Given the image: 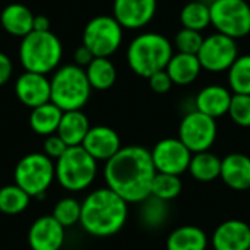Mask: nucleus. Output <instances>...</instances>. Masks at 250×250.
Returning <instances> with one entry per match:
<instances>
[{"mask_svg": "<svg viewBox=\"0 0 250 250\" xmlns=\"http://www.w3.org/2000/svg\"><path fill=\"white\" fill-rule=\"evenodd\" d=\"M155 174L151 151L141 145L122 146L104 167L107 188L127 204H142L151 196Z\"/></svg>", "mask_w": 250, "mask_h": 250, "instance_id": "f257e3e1", "label": "nucleus"}, {"mask_svg": "<svg viewBox=\"0 0 250 250\" xmlns=\"http://www.w3.org/2000/svg\"><path fill=\"white\" fill-rule=\"evenodd\" d=\"M129 214V204L108 188L92 190L81 202L82 229L95 237H108L119 233Z\"/></svg>", "mask_w": 250, "mask_h": 250, "instance_id": "f03ea898", "label": "nucleus"}, {"mask_svg": "<svg viewBox=\"0 0 250 250\" xmlns=\"http://www.w3.org/2000/svg\"><path fill=\"white\" fill-rule=\"evenodd\" d=\"M174 51L167 37L158 32H145L135 37L126 51L127 64L141 78H149L166 70Z\"/></svg>", "mask_w": 250, "mask_h": 250, "instance_id": "7ed1b4c3", "label": "nucleus"}, {"mask_svg": "<svg viewBox=\"0 0 250 250\" xmlns=\"http://www.w3.org/2000/svg\"><path fill=\"white\" fill-rule=\"evenodd\" d=\"M63 57V45L51 31H32L21 38L19 60L26 72L47 75L56 70Z\"/></svg>", "mask_w": 250, "mask_h": 250, "instance_id": "20e7f679", "label": "nucleus"}, {"mask_svg": "<svg viewBox=\"0 0 250 250\" xmlns=\"http://www.w3.org/2000/svg\"><path fill=\"white\" fill-rule=\"evenodd\" d=\"M50 101L62 111L82 110L92 91L85 69L78 64H64L57 67L50 79Z\"/></svg>", "mask_w": 250, "mask_h": 250, "instance_id": "39448f33", "label": "nucleus"}, {"mask_svg": "<svg viewBox=\"0 0 250 250\" xmlns=\"http://www.w3.org/2000/svg\"><path fill=\"white\" fill-rule=\"evenodd\" d=\"M56 179L69 192L88 189L97 177V161L79 145L69 146L56 161Z\"/></svg>", "mask_w": 250, "mask_h": 250, "instance_id": "423d86ee", "label": "nucleus"}, {"mask_svg": "<svg viewBox=\"0 0 250 250\" xmlns=\"http://www.w3.org/2000/svg\"><path fill=\"white\" fill-rule=\"evenodd\" d=\"M13 177L15 185L31 198H42L56 179V166L42 152H32L19 160Z\"/></svg>", "mask_w": 250, "mask_h": 250, "instance_id": "0eeeda50", "label": "nucleus"}, {"mask_svg": "<svg viewBox=\"0 0 250 250\" xmlns=\"http://www.w3.org/2000/svg\"><path fill=\"white\" fill-rule=\"evenodd\" d=\"M123 41V26L114 16L100 15L92 18L82 34V44L91 50L95 57L113 56Z\"/></svg>", "mask_w": 250, "mask_h": 250, "instance_id": "6e6552de", "label": "nucleus"}, {"mask_svg": "<svg viewBox=\"0 0 250 250\" xmlns=\"http://www.w3.org/2000/svg\"><path fill=\"white\" fill-rule=\"evenodd\" d=\"M211 25L233 40L250 34V4L246 0H217L211 3Z\"/></svg>", "mask_w": 250, "mask_h": 250, "instance_id": "1a4fd4ad", "label": "nucleus"}, {"mask_svg": "<svg viewBox=\"0 0 250 250\" xmlns=\"http://www.w3.org/2000/svg\"><path fill=\"white\" fill-rule=\"evenodd\" d=\"M217 135L218 127L215 119L198 110L189 111L179 126V139L192 154L209 151L217 141Z\"/></svg>", "mask_w": 250, "mask_h": 250, "instance_id": "9d476101", "label": "nucleus"}, {"mask_svg": "<svg viewBox=\"0 0 250 250\" xmlns=\"http://www.w3.org/2000/svg\"><path fill=\"white\" fill-rule=\"evenodd\" d=\"M239 57V47L236 40L215 32L204 38L198 59L204 70L212 73L227 72Z\"/></svg>", "mask_w": 250, "mask_h": 250, "instance_id": "9b49d317", "label": "nucleus"}, {"mask_svg": "<svg viewBox=\"0 0 250 250\" xmlns=\"http://www.w3.org/2000/svg\"><path fill=\"white\" fill-rule=\"evenodd\" d=\"M192 152L179 138H166L151 149L152 163L157 173L182 176L189 170Z\"/></svg>", "mask_w": 250, "mask_h": 250, "instance_id": "f8f14e48", "label": "nucleus"}, {"mask_svg": "<svg viewBox=\"0 0 250 250\" xmlns=\"http://www.w3.org/2000/svg\"><path fill=\"white\" fill-rule=\"evenodd\" d=\"M157 0H114L113 16L123 29H141L157 13Z\"/></svg>", "mask_w": 250, "mask_h": 250, "instance_id": "ddd939ff", "label": "nucleus"}, {"mask_svg": "<svg viewBox=\"0 0 250 250\" xmlns=\"http://www.w3.org/2000/svg\"><path fill=\"white\" fill-rule=\"evenodd\" d=\"M15 94L16 98L31 110L40 107L51 100L50 79H47L45 75L25 70L15 82Z\"/></svg>", "mask_w": 250, "mask_h": 250, "instance_id": "4468645a", "label": "nucleus"}, {"mask_svg": "<svg viewBox=\"0 0 250 250\" xmlns=\"http://www.w3.org/2000/svg\"><path fill=\"white\" fill-rule=\"evenodd\" d=\"M64 242V227L53 215L37 218L28 231L31 250H60Z\"/></svg>", "mask_w": 250, "mask_h": 250, "instance_id": "2eb2a0df", "label": "nucleus"}, {"mask_svg": "<svg viewBox=\"0 0 250 250\" xmlns=\"http://www.w3.org/2000/svg\"><path fill=\"white\" fill-rule=\"evenodd\" d=\"M97 163H107L122 149L119 133L108 126H92L81 145Z\"/></svg>", "mask_w": 250, "mask_h": 250, "instance_id": "dca6fc26", "label": "nucleus"}, {"mask_svg": "<svg viewBox=\"0 0 250 250\" xmlns=\"http://www.w3.org/2000/svg\"><path fill=\"white\" fill-rule=\"evenodd\" d=\"M211 245L214 250H249V223L242 220H227L221 223L211 237Z\"/></svg>", "mask_w": 250, "mask_h": 250, "instance_id": "f3484780", "label": "nucleus"}, {"mask_svg": "<svg viewBox=\"0 0 250 250\" xmlns=\"http://www.w3.org/2000/svg\"><path fill=\"white\" fill-rule=\"evenodd\" d=\"M220 179L233 190L245 192L250 189V157L242 152H233L223 158Z\"/></svg>", "mask_w": 250, "mask_h": 250, "instance_id": "a211bd4d", "label": "nucleus"}, {"mask_svg": "<svg viewBox=\"0 0 250 250\" xmlns=\"http://www.w3.org/2000/svg\"><path fill=\"white\" fill-rule=\"evenodd\" d=\"M231 98L233 94L226 86L208 85L198 92L195 98V110L217 120L218 117L229 114Z\"/></svg>", "mask_w": 250, "mask_h": 250, "instance_id": "6ab92c4d", "label": "nucleus"}, {"mask_svg": "<svg viewBox=\"0 0 250 250\" xmlns=\"http://www.w3.org/2000/svg\"><path fill=\"white\" fill-rule=\"evenodd\" d=\"M34 13L29 7L22 3H10L7 4L0 13V23L1 28L13 35L23 38L29 32H32L34 26Z\"/></svg>", "mask_w": 250, "mask_h": 250, "instance_id": "aec40b11", "label": "nucleus"}, {"mask_svg": "<svg viewBox=\"0 0 250 250\" xmlns=\"http://www.w3.org/2000/svg\"><path fill=\"white\" fill-rule=\"evenodd\" d=\"M89 129V120L82 110L63 111L57 135L64 141L67 146H79L82 145Z\"/></svg>", "mask_w": 250, "mask_h": 250, "instance_id": "412c9836", "label": "nucleus"}, {"mask_svg": "<svg viewBox=\"0 0 250 250\" xmlns=\"http://www.w3.org/2000/svg\"><path fill=\"white\" fill-rule=\"evenodd\" d=\"M166 70L174 85L186 86L198 79L202 66L196 54L174 53Z\"/></svg>", "mask_w": 250, "mask_h": 250, "instance_id": "4be33fe9", "label": "nucleus"}, {"mask_svg": "<svg viewBox=\"0 0 250 250\" xmlns=\"http://www.w3.org/2000/svg\"><path fill=\"white\" fill-rule=\"evenodd\" d=\"M209 239L207 233L196 226H182L173 230L167 239V250H207Z\"/></svg>", "mask_w": 250, "mask_h": 250, "instance_id": "5701e85b", "label": "nucleus"}, {"mask_svg": "<svg viewBox=\"0 0 250 250\" xmlns=\"http://www.w3.org/2000/svg\"><path fill=\"white\" fill-rule=\"evenodd\" d=\"M62 116H63V111L50 101L31 110L29 126L37 135L45 138V136L57 133Z\"/></svg>", "mask_w": 250, "mask_h": 250, "instance_id": "b1692460", "label": "nucleus"}, {"mask_svg": "<svg viewBox=\"0 0 250 250\" xmlns=\"http://www.w3.org/2000/svg\"><path fill=\"white\" fill-rule=\"evenodd\" d=\"M221 158L211 151L198 152L192 155L189 164V174L201 183H211L220 179L221 174Z\"/></svg>", "mask_w": 250, "mask_h": 250, "instance_id": "393cba45", "label": "nucleus"}, {"mask_svg": "<svg viewBox=\"0 0 250 250\" xmlns=\"http://www.w3.org/2000/svg\"><path fill=\"white\" fill-rule=\"evenodd\" d=\"M86 78L92 89L105 91L110 89L117 79V70L108 57H95L85 67Z\"/></svg>", "mask_w": 250, "mask_h": 250, "instance_id": "a878e982", "label": "nucleus"}, {"mask_svg": "<svg viewBox=\"0 0 250 250\" xmlns=\"http://www.w3.org/2000/svg\"><path fill=\"white\" fill-rule=\"evenodd\" d=\"M180 22L183 28L202 32L211 25V4L204 0H193L180 10Z\"/></svg>", "mask_w": 250, "mask_h": 250, "instance_id": "bb28decb", "label": "nucleus"}, {"mask_svg": "<svg viewBox=\"0 0 250 250\" xmlns=\"http://www.w3.org/2000/svg\"><path fill=\"white\" fill-rule=\"evenodd\" d=\"M31 202V196L18 185H7L0 189V212L18 215L23 212Z\"/></svg>", "mask_w": 250, "mask_h": 250, "instance_id": "cd10ccee", "label": "nucleus"}, {"mask_svg": "<svg viewBox=\"0 0 250 250\" xmlns=\"http://www.w3.org/2000/svg\"><path fill=\"white\" fill-rule=\"evenodd\" d=\"M182 190H183V183L180 176L157 173L152 180L151 196L164 202H171L180 196Z\"/></svg>", "mask_w": 250, "mask_h": 250, "instance_id": "c85d7f7f", "label": "nucleus"}, {"mask_svg": "<svg viewBox=\"0 0 250 250\" xmlns=\"http://www.w3.org/2000/svg\"><path fill=\"white\" fill-rule=\"evenodd\" d=\"M229 72V85L233 94L250 95V54L236 59Z\"/></svg>", "mask_w": 250, "mask_h": 250, "instance_id": "c756f323", "label": "nucleus"}, {"mask_svg": "<svg viewBox=\"0 0 250 250\" xmlns=\"http://www.w3.org/2000/svg\"><path fill=\"white\" fill-rule=\"evenodd\" d=\"M51 215L64 229L73 227L81 221V202L75 198H63L54 205Z\"/></svg>", "mask_w": 250, "mask_h": 250, "instance_id": "7c9ffc66", "label": "nucleus"}, {"mask_svg": "<svg viewBox=\"0 0 250 250\" xmlns=\"http://www.w3.org/2000/svg\"><path fill=\"white\" fill-rule=\"evenodd\" d=\"M167 204L164 201H160L157 198L149 196L142 202V209H141V218L144 224H146L151 229H158L164 224L168 215Z\"/></svg>", "mask_w": 250, "mask_h": 250, "instance_id": "2f4dec72", "label": "nucleus"}, {"mask_svg": "<svg viewBox=\"0 0 250 250\" xmlns=\"http://www.w3.org/2000/svg\"><path fill=\"white\" fill-rule=\"evenodd\" d=\"M204 35L199 31L182 28L176 37H174V47L177 48V53H186V54H196L201 50V45L204 42Z\"/></svg>", "mask_w": 250, "mask_h": 250, "instance_id": "473e14b6", "label": "nucleus"}, {"mask_svg": "<svg viewBox=\"0 0 250 250\" xmlns=\"http://www.w3.org/2000/svg\"><path fill=\"white\" fill-rule=\"evenodd\" d=\"M229 116L237 126L250 127V95L233 94Z\"/></svg>", "mask_w": 250, "mask_h": 250, "instance_id": "72a5a7b5", "label": "nucleus"}, {"mask_svg": "<svg viewBox=\"0 0 250 250\" xmlns=\"http://www.w3.org/2000/svg\"><path fill=\"white\" fill-rule=\"evenodd\" d=\"M67 148L69 146L64 144V141L57 133L45 136V139L42 142V154L47 155L53 161H57L66 152Z\"/></svg>", "mask_w": 250, "mask_h": 250, "instance_id": "f704fd0d", "label": "nucleus"}, {"mask_svg": "<svg viewBox=\"0 0 250 250\" xmlns=\"http://www.w3.org/2000/svg\"><path fill=\"white\" fill-rule=\"evenodd\" d=\"M148 82H149V88L155 94H167L171 89V86L174 85L171 78L168 76L167 70H161V72L154 73L152 76L148 78Z\"/></svg>", "mask_w": 250, "mask_h": 250, "instance_id": "c9c22d12", "label": "nucleus"}, {"mask_svg": "<svg viewBox=\"0 0 250 250\" xmlns=\"http://www.w3.org/2000/svg\"><path fill=\"white\" fill-rule=\"evenodd\" d=\"M12 73H13V64L10 57L0 51V86L6 85L10 81Z\"/></svg>", "mask_w": 250, "mask_h": 250, "instance_id": "e433bc0d", "label": "nucleus"}, {"mask_svg": "<svg viewBox=\"0 0 250 250\" xmlns=\"http://www.w3.org/2000/svg\"><path fill=\"white\" fill-rule=\"evenodd\" d=\"M73 59H75V64H78V66H81V67L85 69V67L95 59V56L91 53V50H89L88 47H85V45L82 44L81 47H78V48L75 50Z\"/></svg>", "mask_w": 250, "mask_h": 250, "instance_id": "4c0bfd02", "label": "nucleus"}, {"mask_svg": "<svg viewBox=\"0 0 250 250\" xmlns=\"http://www.w3.org/2000/svg\"><path fill=\"white\" fill-rule=\"evenodd\" d=\"M32 31H37V32H47V31H51V29H50V21H48V18L44 16V15H37V16L34 18Z\"/></svg>", "mask_w": 250, "mask_h": 250, "instance_id": "58836bf2", "label": "nucleus"}, {"mask_svg": "<svg viewBox=\"0 0 250 250\" xmlns=\"http://www.w3.org/2000/svg\"><path fill=\"white\" fill-rule=\"evenodd\" d=\"M204 1H207V3H209V4H211V3H214V1H217V0H204Z\"/></svg>", "mask_w": 250, "mask_h": 250, "instance_id": "ea45409f", "label": "nucleus"}, {"mask_svg": "<svg viewBox=\"0 0 250 250\" xmlns=\"http://www.w3.org/2000/svg\"><path fill=\"white\" fill-rule=\"evenodd\" d=\"M249 227H250V221H249Z\"/></svg>", "mask_w": 250, "mask_h": 250, "instance_id": "a19ab883", "label": "nucleus"}, {"mask_svg": "<svg viewBox=\"0 0 250 250\" xmlns=\"http://www.w3.org/2000/svg\"><path fill=\"white\" fill-rule=\"evenodd\" d=\"M249 250H250V248H249Z\"/></svg>", "mask_w": 250, "mask_h": 250, "instance_id": "79ce46f5", "label": "nucleus"}]
</instances>
